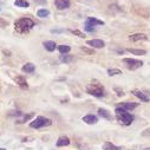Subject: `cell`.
I'll return each mask as SVG.
<instances>
[{"label": "cell", "instance_id": "1", "mask_svg": "<svg viewBox=\"0 0 150 150\" xmlns=\"http://www.w3.org/2000/svg\"><path fill=\"white\" fill-rule=\"evenodd\" d=\"M33 26H34V21L26 17H23V18L16 20V23H14V28L18 33H26Z\"/></svg>", "mask_w": 150, "mask_h": 150}, {"label": "cell", "instance_id": "2", "mask_svg": "<svg viewBox=\"0 0 150 150\" xmlns=\"http://www.w3.org/2000/svg\"><path fill=\"white\" fill-rule=\"evenodd\" d=\"M115 112H116V118H117V121H118L121 124H123V125H130V124L132 123L134 116H132L131 114H129L127 110H124V109L117 106L116 110H115Z\"/></svg>", "mask_w": 150, "mask_h": 150}, {"label": "cell", "instance_id": "3", "mask_svg": "<svg viewBox=\"0 0 150 150\" xmlns=\"http://www.w3.org/2000/svg\"><path fill=\"white\" fill-rule=\"evenodd\" d=\"M86 92L91 96H95V97H103L104 96V88L97 82V81H93L91 82L88 86H86Z\"/></svg>", "mask_w": 150, "mask_h": 150}, {"label": "cell", "instance_id": "4", "mask_svg": "<svg viewBox=\"0 0 150 150\" xmlns=\"http://www.w3.org/2000/svg\"><path fill=\"white\" fill-rule=\"evenodd\" d=\"M52 124V121L50 118L43 117V116H38L35 120H33L30 123V127L32 129H40V128H45V127H50Z\"/></svg>", "mask_w": 150, "mask_h": 150}, {"label": "cell", "instance_id": "5", "mask_svg": "<svg viewBox=\"0 0 150 150\" xmlns=\"http://www.w3.org/2000/svg\"><path fill=\"white\" fill-rule=\"evenodd\" d=\"M123 63L127 65L128 69L130 70H136L138 67H141L143 65V62L142 60H138V59H134V58H124L123 59Z\"/></svg>", "mask_w": 150, "mask_h": 150}, {"label": "cell", "instance_id": "6", "mask_svg": "<svg viewBox=\"0 0 150 150\" xmlns=\"http://www.w3.org/2000/svg\"><path fill=\"white\" fill-rule=\"evenodd\" d=\"M54 5L58 10H66L70 7L71 1L70 0H54Z\"/></svg>", "mask_w": 150, "mask_h": 150}, {"label": "cell", "instance_id": "7", "mask_svg": "<svg viewBox=\"0 0 150 150\" xmlns=\"http://www.w3.org/2000/svg\"><path fill=\"white\" fill-rule=\"evenodd\" d=\"M134 12H135L136 14H138V16L145 18V19H148V18L150 17V12H149L146 8H143V7H137V6H135V7H134Z\"/></svg>", "mask_w": 150, "mask_h": 150}, {"label": "cell", "instance_id": "8", "mask_svg": "<svg viewBox=\"0 0 150 150\" xmlns=\"http://www.w3.org/2000/svg\"><path fill=\"white\" fill-rule=\"evenodd\" d=\"M86 44H88V45H90V46H92V47H95V49H102V47H104V46H105V43H104L103 40H100V39H92V40H88V42H86Z\"/></svg>", "mask_w": 150, "mask_h": 150}, {"label": "cell", "instance_id": "9", "mask_svg": "<svg viewBox=\"0 0 150 150\" xmlns=\"http://www.w3.org/2000/svg\"><path fill=\"white\" fill-rule=\"evenodd\" d=\"M120 108H122V109H124V110H127V111H131V110H134V109H136L137 106H138V103H134V102H123V103H121L120 105H118Z\"/></svg>", "mask_w": 150, "mask_h": 150}, {"label": "cell", "instance_id": "10", "mask_svg": "<svg viewBox=\"0 0 150 150\" xmlns=\"http://www.w3.org/2000/svg\"><path fill=\"white\" fill-rule=\"evenodd\" d=\"M14 82H16L21 89H24V90L28 89V84H27L26 79H25L23 76H17V77H14Z\"/></svg>", "mask_w": 150, "mask_h": 150}, {"label": "cell", "instance_id": "11", "mask_svg": "<svg viewBox=\"0 0 150 150\" xmlns=\"http://www.w3.org/2000/svg\"><path fill=\"white\" fill-rule=\"evenodd\" d=\"M146 39H148V37L144 33H135L129 37V40L131 42H139V40H146Z\"/></svg>", "mask_w": 150, "mask_h": 150}, {"label": "cell", "instance_id": "12", "mask_svg": "<svg viewBox=\"0 0 150 150\" xmlns=\"http://www.w3.org/2000/svg\"><path fill=\"white\" fill-rule=\"evenodd\" d=\"M131 93H132L134 96H136L137 98H139L142 102H145V103H146V102H149V97H148L144 92H142L141 90H136V89H135V90H132V91H131Z\"/></svg>", "mask_w": 150, "mask_h": 150}, {"label": "cell", "instance_id": "13", "mask_svg": "<svg viewBox=\"0 0 150 150\" xmlns=\"http://www.w3.org/2000/svg\"><path fill=\"white\" fill-rule=\"evenodd\" d=\"M98 115H99L100 117H103V118L108 120V121H111V120H112V116L110 115V112H109L106 109L99 108V109H98Z\"/></svg>", "mask_w": 150, "mask_h": 150}, {"label": "cell", "instance_id": "14", "mask_svg": "<svg viewBox=\"0 0 150 150\" xmlns=\"http://www.w3.org/2000/svg\"><path fill=\"white\" fill-rule=\"evenodd\" d=\"M85 23H88L89 25H91V26H93V27H95L96 25H104V21H102V20H99V19H97V18H95V17H89Z\"/></svg>", "mask_w": 150, "mask_h": 150}, {"label": "cell", "instance_id": "15", "mask_svg": "<svg viewBox=\"0 0 150 150\" xmlns=\"http://www.w3.org/2000/svg\"><path fill=\"white\" fill-rule=\"evenodd\" d=\"M23 72H25V73H33L34 72V70H35V65L33 64V63H26L24 66H23Z\"/></svg>", "mask_w": 150, "mask_h": 150}, {"label": "cell", "instance_id": "16", "mask_svg": "<svg viewBox=\"0 0 150 150\" xmlns=\"http://www.w3.org/2000/svg\"><path fill=\"white\" fill-rule=\"evenodd\" d=\"M83 122H85L86 124H96L98 122V118L93 115H86L83 117Z\"/></svg>", "mask_w": 150, "mask_h": 150}, {"label": "cell", "instance_id": "17", "mask_svg": "<svg viewBox=\"0 0 150 150\" xmlns=\"http://www.w3.org/2000/svg\"><path fill=\"white\" fill-rule=\"evenodd\" d=\"M69 144H70V138L66 137V136H60L57 141V146H59V148L60 146H66Z\"/></svg>", "mask_w": 150, "mask_h": 150}, {"label": "cell", "instance_id": "18", "mask_svg": "<svg viewBox=\"0 0 150 150\" xmlns=\"http://www.w3.org/2000/svg\"><path fill=\"white\" fill-rule=\"evenodd\" d=\"M43 45H44V47L49 51V52H53L54 50H56V43L54 42H52V40H46V42H44L43 43Z\"/></svg>", "mask_w": 150, "mask_h": 150}, {"label": "cell", "instance_id": "19", "mask_svg": "<svg viewBox=\"0 0 150 150\" xmlns=\"http://www.w3.org/2000/svg\"><path fill=\"white\" fill-rule=\"evenodd\" d=\"M103 150H122V148L115 145V144H112L111 142H105L103 144Z\"/></svg>", "mask_w": 150, "mask_h": 150}, {"label": "cell", "instance_id": "20", "mask_svg": "<svg viewBox=\"0 0 150 150\" xmlns=\"http://www.w3.org/2000/svg\"><path fill=\"white\" fill-rule=\"evenodd\" d=\"M33 116V114H32V112H31V114H23L21 115V118H17V123H19V124H23V123H25V122H27L31 117Z\"/></svg>", "mask_w": 150, "mask_h": 150}, {"label": "cell", "instance_id": "21", "mask_svg": "<svg viewBox=\"0 0 150 150\" xmlns=\"http://www.w3.org/2000/svg\"><path fill=\"white\" fill-rule=\"evenodd\" d=\"M127 51L132 53V54H136V56H143L146 53L145 50H137V49H127Z\"/></svg>", "mask_w": 150, "mask_h": 150}, {"label": "cell", "instance_id": "22", "mask_svg": "<svg viewBox=\"0 0 150 150\" xmlns=\"http://www.w3.org/2000/svg\"><path fill=\"white\" fill-rule=\"evenodd\" d=\"M14 5L18 6V7H28L30 6V3L26 1V0H16Z\"/></svg>", "mask_w": 150, "mask_h": 150}, {"label": "cell", "instance_id": "23", "mask_svg": "<svg viewBox=\"0 0 150 150\" xmlns=\"http://www.w3.org/2000/svg\"><path fill=\"white\" fill-rule=\"evenodd\" d=\"M58 51H59L62 54H66V53H69V52L71 51V47L67 46V45H59V46H58Z\"/></svg>", "mask_w": 150, "mask_h": 150}, {"label": "cell", "instance_id": "24", "mask_svg": "<svg viewBox=\"0 0 150 150\" xmlns=\"http://www.w3.org/2000/svg\"><path fill=\"white\" fill-rule=\"evenodd\" d=\"M49 14H50V11H49V10H46V8L38 10V12H37V16H38L39 18H46Z\"/></svg>", "mask_w": 150, "mask_h": 150}, {"label": "cell", "instance_id": "25", "mask_svg": "<svg viewBox=\"0 0 150 150\" xmlns=\"http://www.w3.org/2000/svg\"><path fill=\"white\" fill-rule=\"evenodd\" d=\"M72 60H73V57L72 56H67V54L60 56V62L62 63H71Z\"/></svg>", "mask_w": 150, "mask_h": 150}, {"label": "cell", "instance_id": "26", "mask_svg": "<svg viewBox=\"0 0 150 150\" xmlns=\"http://www.w3.org/2000/svg\"><path fill=\"white\" fill-rule=\"evenodd\" d=\"M108 74L109 76H116V74H122V71L118 70V69H109Z\"/></svg>", "mask_w": 150, "mask_h": 150}, {"label": "cell", "instance_id": "27", "mask_svg": "<svg viewBox=\"0 0 150 150\" xmlns=\"http://www.w3.org/2000/svg\"><path fill=\"white\" fill-rule=\"evenodd\" d=\"M71 32H72L74 35L79 37V38H85V34H84L83 32H81L79 30H71Z\"/></svg>", "mask_w": 150, "mask_h": 150}, {"label": "cell", "instance_id": "28", "mask_svg": "<svg viewBox=\"0 0 150 150\" xmlns=\"http://www.w3.org/2000/svg\"><path fill=\"white\" fill-rule=\"evenodd\" d=\"M84 28H85L88 32H93V31H95V27L91 26V25H89L88 23H85V27H84Z\"/></svg>", "mask_w": 150, "mask_h": 150}, {"label": "cell", "instance_id": "29", "mask_svg": "<svg viewBox=\"0 0 150 150\" xmlns=\"http://www.w3.org/2000/svg\"><path fill=\"white\" fill-rule=\"evenodd\" d=\"M81 49H82V51H84V52H86V53H89V54H93V52H95L93 50L86 49V47H84V46H83V47H81Z\"/></svg>", "mask_w": 150, "mask_h": 150}, {"label": "cell", "instance_id": "30", "mask_svg": "<svg viewBox=\"0 0 150 150\" xmlns=\"http://www.w3.org/2000/svg\"><path fill=\"white\" fill-rule=\"evenodd\" d=\"M115 91L117 92V95H118L120 97H121V96H124V92H123V90H120V89H117V88H116V89H115Z\"/></svg>", "mask_w": 150, "mask_h": 150}, {"label": "cell", "instance_id": "31", "mask_svg": "<svg viewBox=\"0 0 150 150\" xmlns=\"http://www.w3.org/2000/svg\"><path fill=\"white\" fill-rule=\"evenodd\" d=\"M63 30H51V33H62Z\"/></svg>", "mask_w": 150, "mask_h": 150}, {"label": "cell", "instance_id": "32", "mask_svg": "<svg viewBox=\"0 0 150 150\" xmlns=\"http://www.w3.org/2000/svg\"><path fill=\"white\" fill-rule=\"evenodd\" d=\"M35 3H38V4H45L46 3V0H34Z\"/></svg>", "mask_w": 150, "mask_h": 150}, {"label": "cell", "instance_id": "33", "mask_svg": "<svg viewBox=\"0 0 150 150\" xmlns=\"http://www.w3.org/2000/svg\"><path fill=\"white\" fill-rule=\"evenodd\" d=\"M143 150H150V148H145V149H143Z\"/></svg>", "mask_w": 150, "mask_h": 150}, {"label": "cell", "instance_id": "34", "mask_svg": "<svg viewBox=\"0 0 150 150\" xmlns=\"http://www.w3.org/2000/svg\"><path fill=\"white\" fill-rule=\"evenodd\" d=\"M0 150H6V149L5 148H0Z\"/></svg>", "mask_w": 150, "mask_h": 150}]
</instances>
